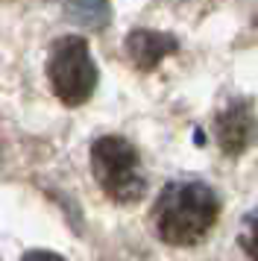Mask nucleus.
Segmentation results:
<instances>
[{
  "label": "nucleus",
  "mask_w": 258,
  "mask_h": 261,
  "mask_svg": "<svg viewBox=\"0 0 258 261\" xmlns=\"http://www.w3.org/2000/svg\"><path fill=\"white\" fill-rule=\"evenodd\" d=\"M220 214V200L214 188L197 179H182L164 185L152 205L156 235L170 247H194L209 235Z\"/></svg>",
  "instance_id": "obj_1"
},
{
  "label": "nucleus",
  "mask_w": 258,
  "mask_h": 261,
  "mask_svg": "<svg viewBox=\"0 0 258 261\" xmlns=\"http://www.w3.org/2000/svg\"><path fill=\"white\" fill-rule=\"evenodd\" d=\"M47 76L65 106H82L97 88V65L88 41L80 36L59 38L50 50Z\"/></svg>",
  "instance_id": "obj_3"
},
{
  "label": "nucleus",
  "mask_w": 258,
  "mask_h": 261,
  "mask_svg": "<svg viewBox=\"0 0 258 261\" xmlns=\"http://www.w3.org/2000/svg\"><path fill=\"white\" fill-rule=\"evenodd\" d=\"M21 261H68V258H62L59 252H50V249H27Z\"/></svg>",
  "instance_id": "obj_8"
},
{
  "label": "nucleus",
  "mask_w": 258,
  "mask_h": 261,
  "mask_svg": "<svg viewBox=\"0 0 258 261\" xmlns=\"http://www.w3.org/2000/svg\"><path fill=\"white\" fill-rule=\"evenodd\" d=\"M91 170L97 185L106 191V197L115 202H135L147 191V179L141 170L138 150L120 138V135H103L91 147Z\"/></svg>",
  "instance_id": "obj_2"
},
{
  "label": "nucleus",
  "mask_w": 258,
  "mask_h": 261,
  "mask_svg": "<svg viewBox=\"0 0 258 261\" xmlns=\"http://www.w3.org/2000/svg\"><path fill=\"white\" fill-rule=\"evenodd\" d=\"M123 50L138 71H152L176 50V38L156 30H132L123 41Z\"/></svg>",
  "instance_id": "obj_5"
},
{
  "label": "nucleus",
  "mask_w": 258,
  "mask_h": 261,
  "mask_svg": "<svg viewBox=\"0 0 258 261\" xmlns=\"http://www.w3.org/2000/svg\"><path fill=\"white\" fill-rule=\"evenodd\" d=\"M238 244L244 249V255L249 261H258V208L244 214L241 220V232H238Z\"/></svg>",
  "instance_id": "obj_7"
},
{
  "label": "nucleus",
  "mask_w": 258,
  "mask_h": 261,
  "mask_svg": "<svg viewBox=\"0 0 258 261\" xmlns=\"http://www.w3.org/2000/svg\"><path fill=\"white\" fill-rule=\"evenodd\" d=\"M214 135L223 153L241 155L255 138V118L246 103H232L226 106L214 120Z\"/></svg>",
  "instance_id": "obj_4"
},
{
  "label": "nucleus",
  "mask_w": 258,
  "mask_h": 261,
  "mask_svg": "<svg viewBox=\"0 0 258 261\" xmlns=\"http://www.w3.org/2000/svg\"><path fill=\"white\" fill-rule=\"evenodd\" d=\"M65 9L88 30H103L109 24V0H65Z\"/></svg>",
  "instance_id": "obj_6"
},
{
  "label": "nucleus",
  "mask_w": 258,
  "mask_h": 261,
  "mask_svg": "<svg viewBox=\"0 0 258 261\" xmlns=\"http://www.w3.org/2000/svg\"><path fill=\"white\" fill-rule=\"evenodd\" d=\"M159 3H167V6H179V3H188V0H159Z\"/></svg>",
  "instance_id": "obj_9"
}]
</instances>
